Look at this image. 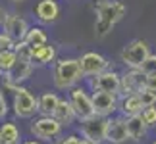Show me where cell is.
<instances>
[{"label":"cell","instance_id":"1","mask_svg":"<svg viewBox=\"0 0 156 144\" xmlns=\"http://www.w3.org/2000/svg\"><path fill=\"white\" fill-rule=\"evenodd\" d=\"M94 10V37L97 39H106L112 33V29L116 27L127 14V6L119 0H98L93 6Z\"/></svg>","mask_w":156,"mask_h":144},{"label":"cell","instance_id":"2","mask_svg":"<svg viewBox=\"0 0 156 144\" xmlns=\"http://www.w3.org/2000/svg\"><path fill=\"white\" fill-rule=\"evenodd\" d=\"M85 81L79 58H58L52 63V83L58 91H71Z\"/></svg>","mask_w":156,"mask_h":144},{"label":"cell","instance_id":"3","mask_svg":"<svg viewBox=\"0 0 156 144\" xmlns=\"http://www.w3.org/2000/svg\"><path fill=\"white\" fill-rule=\"evenodd\" d=\"M12 111L20 119H33L39 115V96H35L33 91L21 85L12 98Z\"/></svg>","mask_w":156,"mask_h":144},{"label":"cell","instance_id":"4","mask_svg":"<svg viewBox=\"0 0 156 144\" xmlns=\"http://www.w3.org/2000/svg\"><path fill=\"white\" fill-rule=\"evenodd\" d=\"M151 54L152 52H151V46H148L147 40L133 39V40H129V43L122 48V52H119V62H122L125 67L141 69L143 62H145Z\"/></svg>","mask_w":156,"mask_h":144},{"label":"cell","instance_id":"5","mask_svg":"<svg viewBox=\"0 0 156 144\" xmlns=\"http://www.w3.org/2000/svg\"><path fill=\"white\" fill-rule=\"evenodd\" d=\"M68 100L71 102L77 115V121H85V119L94 117V104H93V92L85 87H75L68 91Z\"/></svg>","mask_w":156,"mask_h":144},{"label":"cell","instance_id":"6","mask_svg":"<svg viewBox=\"0 0 156 144\" xmlns=\"http://www.w3.org/2000/svg\"><path fill=\"white\" fill-rule=\"evenodd\" d=\"M62 129H64V125L54 115H37L29 123L31 135L39 140H54L56 136L62 135Z\"/></svg>","mask_w":156,"mask_h":144},{"label":"cell","instance_id":"7","mask_svg":"<svg viewBox=\"0 0 156 144\" xmlns=\"http://www.w3.org/2000/svg\"><path fill=\"white\" fill-rule=\"evenodd\" d=\"M87 81H89V91L91 92H110V94L122 92V71L108 69Z\"/></svg>","mask_w":156,"mask_h":144},{"label":"cell","instance_id":"8","mask_svg":"<svg viewBox=\"0 0 156 144\" xmlns=\"http://www.w3.org/2000/svg\"><path fill=\"white\" fill-rule=\"evenodd\" d=\"M79 63H81V69H83V75L85 79H91V77H97L104 71L112 69V63L106 56H102L100 52H83L79 56Z\"/></svg>","mask_w":156,"mask_h":144},{"label":"cell","instance_id":"9","mask_svg":"<svg viewBox=\"0 0 156 144\" xmlns=\"http://www.w3.org/2000/svg\"><path fill=\"white\" fill-rule=\"evenodd\" d=\"M106 127H108V117L94 115L91 119L79 121V135L94 144H100L106 140Z\"/></svg>","mask_w":156,"mask_h":144},{"label":"cell","instance_id":"10","mask_svg":"<svg viewBox=\"0 0 156 144\" xmlns=\"http://www.w3.org/2000/svg\"><path fill=\"white\" fill-rule=\"evenodd\" d=\"M145 87H147V75L141 69L125 67L122 71V92H119V96L139 94Z\"/></svg>","mask_w":156,"mask_h":144},{"label":"cell","instance_id":"11","mask_svg":"<svg viewBox=\"0 0 156 144\" xmlns=\"http://www.w3.org/2000/svg\"><path fill=\"white\" fill-rule=\"evenodd\" d=\"M2 29L16 40V43H21V40H25V37H27L31 25L27 23V19L23 15L16 14V12H8V14H6L4 23H2Z\"/></svg>","mask_w":156,"mask_h":144},{"label":"cell","instance_id":"12","mask_svg":"<svg viewBox=\"0 0 156 144\" xmlns=\"http://www.w3.org/2000/svg\"><path fill=\"white\" fill-rule=\"evenodd\" d=\"M94 113L100 117H112L119 110V94L110 92H93Z\"/></svg>","mask_w":156,"mask_h":144},{"label":"cell","instance_id":"13","mask_svg":"<svg viewBox=\"0 0 156 144\" xmlns=\"http://www.w3.org/2000/svg\"><path fill=\"white\" fill-rule=\"evenodd\" d=\"M131 140L129 131H127V123H125L123 115H112L108 117V127H106V142L110 144H125Z\"/></svg>","mask_w":156,"mask_h":144},{"label":"cell","instance_id":"14","mask_svg":"<svg viewBox=\"0 0 156 144\" xmlns=\"http://www.w3.org/2000/svg\"><path fill=\"white\" fill-rule=\"evenodd\" d=\"M33 71H35V65L31 63V60L17 58L16 63H14V67H12V69L8 71V75H4L2 79H8L10 83H14V85L21 87L23 83H25L29 77L33 75Z\"/></svg>","mask_w":156,"mask_h":144},{"label":"cell","instance_id":"15","mask_svg":"<svg viewBox=\"0 0 156 144\" xmlns=\"http://www.w3.org/2000/svg\"><path fill=\"white\" fill-rule=\"evenodd\" d=\"M33 14L43 25H50L60 17V4L56 0H39L35 4Z\"/></svg>","mask_w":156,"mask_h":144},{"label":"cell","instance_id":"16","mask_svg":"<svg viewBox=\"0 0 156 144\" xmlns=\"http://www.w3.org/2000/svg\"><path fill=\"white\" fill-rule=\"evenodd\" d=\"M58 60V50L56 46L43 44V46H33L31 50V63L35 67H44V65H50Z\"/></svg>","mask_w":156,"mask_h":144},{"label":"cell","instance_id":"17","mask_svg":"<svg viewBox=\"0 0 156 144\" xmlns=\"http://www.w3.org/2000/svg\"><path fill=\"white\" fill-rule=\"evenodd\" d=\"M145 106L139 98V94H127V96H119V110L118 113L123 117H131V115H139L143 113Z\"/></svg>","mask_w":156,"mask_h":144},{"label":"cell","instance_id":"18","mask_svg":"<svg viewBox=\"0 0 156 144\" xmlns=\"http://www.w3.org/2000/svg\"><path fill=\"white\" fill-rule=\"evenodd\" d=\"M125 123H127V131H129L131 140H135V142H141V140L147 136L148 129H151V127L145 123V119H143L141 113H139V115L125 117Z\"/></svg>","mask_w":156,"mask_h":144},{"label":"cell","instance_id":"19","mask_svg":"<svg viewBox=\"0 0 156 144\" xmlns=\"http://www.w3.org/2000/svg\"><path fill=\"white\" fill-rule=\"evenodd\" d=\"M54 117H56L58 121L64 125V127H71V125L77 121L75 110H73V106H71V102L68 98H62V100H60L56 111H54Z\"/></svg>","mask_w":156,"mask_h":144},{"label":"cell","instance_id":"20","mask_svg":"<svg viewBox=\"0 0 156 144\" xmlns=\"http://www.w3.org/2000/svg\"><path fill=\"white\" fill-rule=\"evenodd\" d=\"M60 96L52 91H46L39 96V115H54L56 108L60 104Z\"/></svg>","mask_w":156,"mask_h":144},{"label":"cell","instance_id":"21","mask_svg":"<svg viewBox=\"0 0 156 144\" xmlns=\"http://www.w3.org/2000/svg\"><path fill=\"white\" fill-rule=\"evenodd\" d=\"M0 135H2V144H21L20 127L14 121H4L0 125Z\"/></svg>","mask_w":156,"mask_h":144},{"label":"cell","instance_id":"22","mask_svg":"<svg viewBox=\"0 0 156 144\" xmlns=\"http://www.w3.org/2000/svg\"><path fill=\"white\" fill-rule=\"evenodd\" d=\"M17 60V54L14 48H8V50H0V79L4 75H8V71L14 67Z\"/></svg>","mask_w":156,"mask_h":144},{"label":"cell","instance_id":"23","mask_svg":"<svg viewBox=\"0 0 156 144\" xmlns=\"http://www.w3.org/2000/svg\"><path fill=\"white\" fill-rule=\"evenodd\" d=\"M25 40H27L31 46H43V44H48V35H46V31H44L43 27L33 25L31 29H29Z\"/></svg>","mask_w":156,"mask_h":144},{"label":"cell","instance_id":"24","mask_svg":"<svg viewBox=\"0 0 156 144\" xmlns=\"http://www.w3.org/2000/svg\"><path fill=\"white\" fill-rule=\"evenodd\" d=\"M14 50L17 54V58H23V60H31V50L33 46L27 43V40H21V43H16Z\"/></svg>","mask_w":156,"mask_h":144},{"label":"cell","instance_id":"25","mask_svg":"<svg viewBox=\"0 0 156 144\" xmlns=\"http://www.w3.org/2000/svg\"><path fill=\"white\" fill-rule=\"evenodd\" d=\"M139 98H141V102H143V106H156V92L154 91H151L148 87H145L143 91L139 92Z\"/></svg>","mask_w":156,"mask_h":144},{"label":"cell","instance_id":"26","mask_svg":"<svg viewBox=\"0 0 156 144\" xmlns=\"http://www.w3.org/2000/svg\"><path fill=\"white\" fill-rule=\"evenodd\" d=\"M141 115L148 127H156V106H147Z\"/></svg>","mask_w":156,"mask_h":144},{"label":"cell","instance_id":"27","mask_svg":"<svg viewBox=\"0 0 156 144\" xmlns=\"http://www.w3.org/2000/svg\"><path fill=\"white\" fill-rule=\"evenodd\" d=\"M141 71L145 75H152V73H156V54H151L145 62H143V65H141Z\"/></svg>","mask_w":156,"mask_h":144},{"label":"cell","instance_id":"28","mask_svg":"<svg viewBox=\"0 0 156 144\" xmlns=\"http://www.w3.org/2000/svg\"><path fill=\"white\" fill-rule=\"evenodd\" d=\"M14 46H16V40L2 29V31H0V50H8V48H14Z\"/></svg>","mask_w":156,"mask_h":144},{"label":"cell","instance_id":"29","mask_svg":"<svg viewBox=\"0 0 156 144\" xmlns=\"http://www.w3.org/2000/svg\"><path fill=\"white\" fill-rule=\"evenodd\" d=\"M8 111H10V108H8V100H6V92L0 88V121L6 119Z\"/></svg>","mask_w":156,"mask_h":144},{"label":"cell","instance_id":"30","mask_svg":"<svg viewBox=\"0 0 156 144\" xmlns=\"http://www.w3.org/2000/svg\"><path fill=\"white\" fill-rule=\"evenodd\" d=\"M81 139H79V135H66L62 136V139H58L56 144H79Z\"/></svg>","mask_w":156,"mask_h":144},{"label":"cell","instance_id":"31","mask_svg":"<svg viewBox=\"0 0 156 144\" xmlns=\"http://www.w3.org/2000/svg\"><path fill=\"white\" fill-rule=\"evenodd\" d=\"M147 87L151 88V91H154V92H156V73L147 75Z\"/></svg>","mask_w":156,"mask_h":144},{"label":"cell","instance_id":"32","mask_svg":"<svg viewBox=\"0 0 156 144\" xmlns=\"http://www.w3.org/2000/svg\"><path fill=\"white\" fill-rule=\"evenodd\" d=\"M21 144H43V140H39V139H29V140H23Z\"/></svg>","mask_w":156,"mask_h":144},{"label":"cell","instance_id":"33","mask_svg":"<svg viewBox=\"0 0 156 144\" xmlns=\"http://www.w3.org/2000/svg\"><path fill=\"white\" fill-rule=\"evenodd\" d=\"M6 14H8V12H6L4 8H0V27H2V23H4V19H6Z\"/></svg>","mask_w":156,"mask_h":144},{"label":"cell","instance_id":"34","mask_svg":"<svg viewBox=\"0 0 156 144\" xmlns=\"http://www.w3.org/2000/svg\"><path fill=\"white\" fill-rule=\"evenodd\" d=\"M79 144H94V142H91V140H87V139H81V142Z\"/></svg>","mask_w":156,"mask_h":144},{"label":"cell","instance_id":"35","mask_svg":"<svg viewBox=\"0 0 156 144\" xmlns=\"http://www.w3.org/2000/svg\"><path fill=\"white\" fill-rule=\"evenodd\" d=\"M10 2H14V4H21V2H25V0H10Z\"/></svg>","mask_w":156,"mask_h":144},{"label":"cell","instance_id":"36","mask_svg":"<svg viewBox=\"0 0 156 144\" xmlns=\"http://www.w3.org/2000/svg\"><path fill=\"white\" fill-rule=\"evenodd\" d=\"M100 144H110V142H106V140H104V142H100Z\"/></svg>","mask_w":156,"mask_h":144},{"label":"cell","instance_id":"37","mask_svg":"<svg viewBox=\"0 0 156 144\" xmlns=\"http://www.w3.org/2000/svg\"><path fill=\"white\" fill-rule=\"evenodd\" d=\"M0 144H2V135H0Z\"/></svg>","mask_w":156,"mask_h":144},{"label":"cell","instance_id":"38","mask_svg":"<svg viewBox=\"0 0 156 144\" xmlns=\"http://www.w3.org/2000/svg\"><path fill=\"white\" fill-rule=\"evenodd\" d=\"M152 144H156V140H152Z\"/></svg>","mask_w":156,"mask_h":144}]
</instances>
